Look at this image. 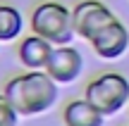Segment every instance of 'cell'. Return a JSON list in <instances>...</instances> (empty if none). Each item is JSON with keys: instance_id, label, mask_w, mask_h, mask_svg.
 Listing matches in <instances>:
<instances>
[{"instance_id": "obj_5", "label": "cell", "mask_w": 129, "mask_h": 126, "mask_svg": "<svg viewBox=\"0 0 129 126\" xmlns=\"http://www.w3.org/2000/svg\"><path fill=\"white\" fill-rule=\"evenodd\" d=\"M88 43H91L93 52H96L98 57H103V60H120L127 52V48H129V29L115 17Z\"/></svg>"}, {"instance_id": "obj_6", "label": "cell", "mask_w": 129, "mask_h": 126, "mask_svg": "<svg viewBox=\"0 0 129 126\" xmlns=\"http://www.w3.org/2000/svg\"><path fill=\"white\" fill-rule=\"evenodd\" d=\"M84 69V57L77 48L72 45H55L53 55L48 60L46 74L50 76L55 83H72L81 76Z\"/></svg>"}, {"instance_id": "obj_4", "label": "cell", "mask_w": 129, "mask_h": 126, "mask_svg": "<svg viewBox=\"0 0 129 126\" xmlns=\"http://www.w3.org/2000/svg\"><path fill=\"white\" fill-rule=\"evenodd\" d=\"M115 19L112 10L101 0H81L79 5H74L72 10V26L74 36H81L86 41H91L105 24H110Z\"/></svg>"}, {"instance_id": "obj_9", "label": "cell", "mask_w": 129, "mask_h": 126, "mask_svg": "<svg viewBox=\"0 0 129 126\" xmlns=\"http://www.w3.org/2000/svg\"><path fill=\"white\" fill-rule=\"evenodd\" d=\"M24 29V19L22 12L12 5H3L0 3V43H10L22 33Z\"/></svg>"}, {"instance_id": "obj_2", "label": "cell", "mask_w": 129, "mask_h": 126, "mask_svg": "<svg viewBox=\"0 0 129 126\" xmlns=\"http://www.w3.org/2000/svg\"><path fill=\"white\" fill-rule=\"evenodd\" d=\"M31 31L53 45H69L74 38L72 10L57 0H43L31 10Z\"/></svg>"}, {"instance_id": "obj_10", "label": "cell", "mask_w": 129, "mask_h": 126, "mask_svg": "<svg viewBox=\"0 0 129 126\" xmlns=\"http://www.w3.org/2000/svg\"><path fill=\"white\" fill-rule=\"evenodd\" d=\"M17 124H19V112L5 98V93H0V126H17Z\"/></svg>"}, {"instance_id": "obj_1", "label": "cell", "mask_w": 129, "mask_h": 126, "mask_svg": "<svg viewBox=\"0 0 129 126\" xmlns=\"http://www.w3.org/2000/svg\"><path fill=\"white\" fill-rule=\"evenodd\" d=\"M5 98L12 102L19 117L43 114L57 102V83L46 71H24L17 74L3 86Z\"/></svg>"}, {"instance_id": "obj_7", "label": "cell", "mask_w": 129, "mask_h": 126, "mask_svg": "<svg viewBox=\"0 0 129 126\" xmlns=\"http://www.w3.org/2000/svg\"><path fill=\"white\" fill-rule=\"evenodd\" d=\"M53 43L41 38L38 33H31V36H24L17 45V57L22 62V67L31 71H46L48 67V60L53 55Z\"/></svg>"}, {"instance_id": "obj_8", "label": "cell", "mask_w": 129, "mask_h": 126, "mask_svg": "<svg viewBox=\"0 0 129 126\" xmlns=\"http://www.w3.org/2000/svg\"><path fill=\"white\" fill-rule=\"evenodd\" d=\"M62 121L64 126H103L105 114L96 109L86 98L69 100L62 109Z\"/></svg>"}, {"instance_id": "obj_3", "label": "cell", "mask_w": 129, "mask_h": 126, "mask_svg": "<svg viewBox=\"0 0 129 126\" xmlns=\"http://www.w3.org/2000/svg\"><path fill=\"white\" fill-rule=\"evenodd\" d=\"M84 98L105 117H112L129 102V79L120 71H105L86 83Z\"/></svg>"}]
</instances>
